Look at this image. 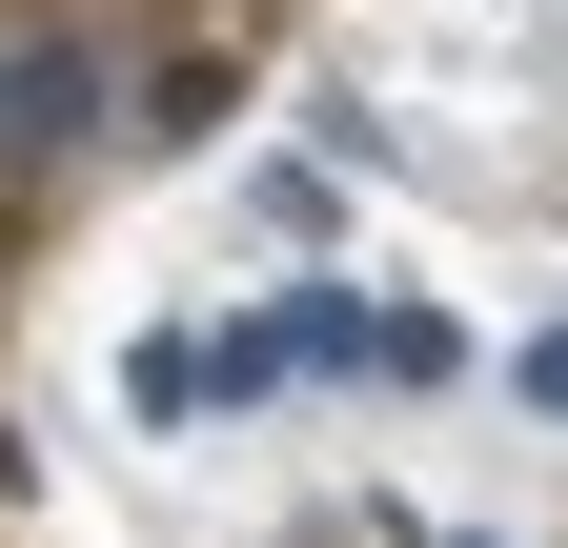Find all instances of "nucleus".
Listing matches in <instances>:
<instances>
[{
	"instance_id": "obj_3",
	"label": "nucleus",
	"mask_w": 568,
	"mask_h": 548,
	"mask_svg": "<svg viewBox=\"0 0 568 548\" xmlns=\"http://www.w3.org/2000/svg\"><path fill=\"white\" fill-rule=\"evenodd\" d=\"M366 366H386V386H467V325H426V305H366Z\"/></svg>"
},
{
	"instance_id": "obj_1",
	"label": "nucleus",
	"mask_w": 568,
	"mask_h": 548,
	"mask_svg": "<svg viewBox=\"0 0 568 548\" xmlns=\"http://www.w3.org/2000/svg\"><path fill=\"white\" fill-rule=\"evenodd\" d=\"M345 366H366V305H345V285H284L264 325L203 346V406H224V386H345Z\"/></svg>"
},
{
	"instance_id": "obj_2",
	"label": "nucleus",
	"mask_w": 568,
	"mask_h": 548,
	"mask_svg": "<svg viewBox=\"0 0 568 548\" xmlns=\"http://www.w3.org/2000/svg\"><path fill=\"white\" fill-rule=\"evenodd\" d=\"M61 143H102V61L82 41H21L0 61V163H61Z\"/></svg>"
},
{
	"instance_id": "obj_4",
	"label": "nucleus",
	"mask_w": 568,
	"mask_h": 548,
	"mask_svg": "<svg viewBox=\"0 0 568 548\" xmlns=\"http://www.w3.org/2000/svg\"><path fill=\"white\" fill-rule=\"evenodd\" d=\"M508 386H528V406H548V427H568V325H548V346H528V366H508Z\"/></svg>"
},
{
	"instance_id": "obj_5",
	"label": "nucleus",
	"mask_w": 568,
	"mask_h": 548,
	"mask_svg": "<svg viewBox=\"0 0 568 548\" xmlns=\"http://www.w3.org/2000/svg\"><path fill=\"white\" fill-rule=\"evenodd\" d=\"M406 548H487V528H406Z\"/></svg>"
}]
</instances>
